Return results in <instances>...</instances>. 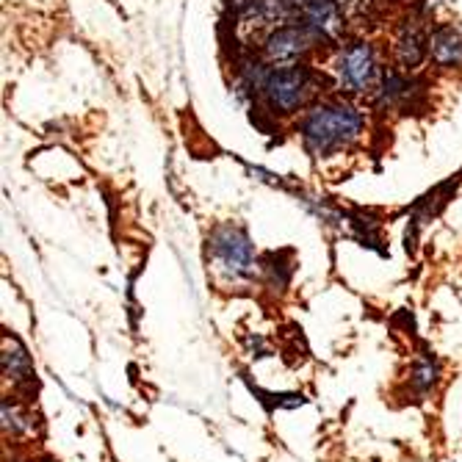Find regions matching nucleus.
I'll use <instances>...</instances> for the list:
<instances>
[{"label": "nucleus", "instance_id": "20e7f679", "mask_svg": "<svg viewBox=\"0 0 462 462\" xmlns=\"http://www.w3.org/2000/svg\"><path fill=\"white\" fill-rule=\"evenodd\" d=\"M208 249H211L214 269L233 282L249 280L258 269V258H255V249H252V241H249L246 230H241L238 225H219L211 233V238H208Z\"/></svg>", "mask_w": 462, "mask_h": 462}, {"label": "nucleus", "instance_id": "6e6552de", "mask_svg": "<svg viewBox=\"0 0 462 462\" xmlns=\"http://www.w3.org/2000/svg\"><path fill=\"white\" fill-rule=\"evenodd\" d=\"M4 371H6V380H12L14 385H31L33 383V363L28 357V352L12 338V349L6 344V352H4Z\"/></svg>", "mask_w": 462, "mask_h": 462}, {"label": "nucleus", "instance_id": "7ed1b4c3", "mask_svg": "<svg viewBox=\"0 0 462 462\" xmlns=\"http://www.w3.org/2000/svg\"><path fill=\"white\" fill-rule=\"evenodd\" d=\"M383 64L376 56V48L365 39H344L338 42L329 59V78L332 87L341 95H374L383 80Z\"/></svg>", "mask_w": 462, "mask_h": 462}, {"label": "nucleus", "instance_id": "f257e3e1", "mask_svg": "<svg viewBox=\"0 0 462 462\" xmlns=\"http://www.w3.org/2000/svg\"><path fill=\"white\" fill-rule=\"evenodd\" d=\"M300 139L305 150L316 158L341 152L352 147L363 131H365V119L357 106H352L344 97H329L308 106L302 111V119L297 122Z\"/></svg>", "mask_w": 462, "mask_h": 462}, {"label": "nucleus", "instance_id": "39448f33", "mask_svg": "<svg viewBox=\"0 0 462 462\" xmlns=\"http://www.w3.org/2000/svg\"><path fill=\"white\" fill-rule=\"evenodd\" d=\"M319 42L321 39L310 28L293 20V23L266 31V36L261 42V56H263V61H269L274 67L305 64V59L319 48Z\"/></svg>", "mask_w": 462, "mask_h": 462}, {"label": "nucleus", "instance_id": "f03ea898", "mask_svg": "<svg viewBox=\"0 0 462 462\" xmlns=\"http://www.w3.org/2000/svg\"><path fill=\"white\" fill-rule=\"evenodd\" d=\"M319 72L308 64H285L272 67L261 83V103L274 116H293L305 111L319 95Z\"/></svg>", "mask_w": 462, "mask_h": 462}, {"label": "nucleus", "instance_id": "423d86ee", "mask_svg": "<svg viewBox=\"0 0 462 462\" xmlns=\"http://www.w3.org/2000/svg\"><path fill=\"white\" fill-rule=\"evenodd\" d=\"M393 59L402 72H415L430 59V31L418 17L404 20L393 39Z\"/></svg>", "mask_w": 462, "mask_h": 462}, {"label": "nucleus", "instance_id": "0eeeda50", "mask_svg": "<svg viewBox=\"0 0 462 462\" xmlns=\"http://www.w3.org/2000/svg\"><path fill=\"white\" fill-rule=\"evenodd\" d=\"M430 61L438 69H462V33L454 25H435L430 31Z\"/></svg>", "mask_w": 462, "mask_h": 462}]
</instances>
